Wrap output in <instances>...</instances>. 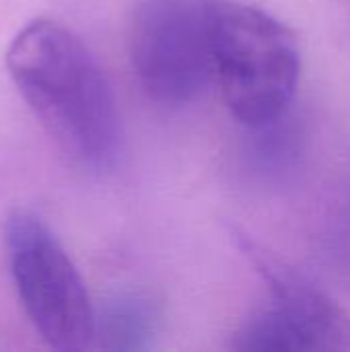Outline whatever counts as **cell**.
Wrapping results in <instances>:
<instances>
[{
    "instance_id": "cell-3",
    "label": "cell",
    "mask_w": 350,
    "mask_h": 352,
    "mask_svg": "<svg viewBox=\"0 0 350 352\" xmlns=\"http://www.w3.org/2000/svg\"><path fill=\"white\" fill-rule=\"evenodd\" d=\"M2 239L14 291L39 338L62 352L95 346L97 309L50 227L35 212L14 208L4 221Z\"/></svg>"
},
{
    "instance_id": "cell-1",
    "label": "cell",
    "mask_w": 350,
    "mask_h": 352,
    "mask_svg": "<svg viewBox=\"0 0 350 352\" xmlns=\"http://www.w3.org/2000/svg\"><path fill=\"white\" fill-rule=\"evenodd\" d=\"M8 74L56 144L93 173L113 169L122 126L111 85L78 35L62 23L35 19L6 50Z\"/></svg>"
},
{
    "instance_id": "cell-2",
    "label": "cell",
    "mask_w": 350,
    "mask_h": 352,
    "mask_svg": "<svg viewBox=\"0 0 350 352\" xmlns=\"http://www.w3.org/2000/svg\"><path fill=\"white\" fill-rule=\"evenodd\" d=\"M299 76L301 47L291 27L252 4H217L212 80L229 113L243 128L287 113Z\"/></svg>"
},
{
    "instance_id": "cell-7",
    "label": "cell",
    "mask_w": 350,
    "mask_h": 352,
    "mask_svg": "<svg viewBox=\"0 0 350 352\" xmlns=\"http://www.w3.org/2000/svg\"><path fill=\"white\" fill-rule=\"evenodd\" d=\"M243 146L245 167L260 179H281L303 153V128L291 109L260 126H250Z\"/></svg>"
},
{
    "instance_id": "cell-6",
    "label": "cell",
    "mask_w": 350,
    "mask_h": 352,
    "mask_svg": "<svg viewBox=\"0 0 350 352\" xmlns=\"http://www.w3.org/2000/svg\"><path fill=\"white\" fill-rule=\"evenodd\" d=\"M161 307L146 293H118L95 318V346L105 351H149L159 332Z\"/></svg>"
},
{
    "instance_id": "cell-5",
    "label": "cell",
    "mask_w": 350,
    "mask_h": 352,
    "mask_svg": "<svg viewBox=\"0 0 350 352\" xmlns=\"http://www.w3.org/2000/svg\"><path fill=\"white\" fill-rule=\"evenodd\" d=\"M233 237L270 297L231 336L233 351H350V316L344 307L248 233L233 231Z\"/></svg>"
},
{
    "instance_id": "cell-4",
    "label": "cell",
    "mask_w": 350,
    "mask_h": 352,
    "mask_svg": "<svg viewBox=\"0 0 350 352\" xmlns=\"http://www.w3.org/2000/svg\"><path fill=\"white\" fill-rule=\"evenodd\" d=\"M219 0H136L128 54L142 91L165 107L194 101L212 80Z\"/></svg>"
}]
</instances>
